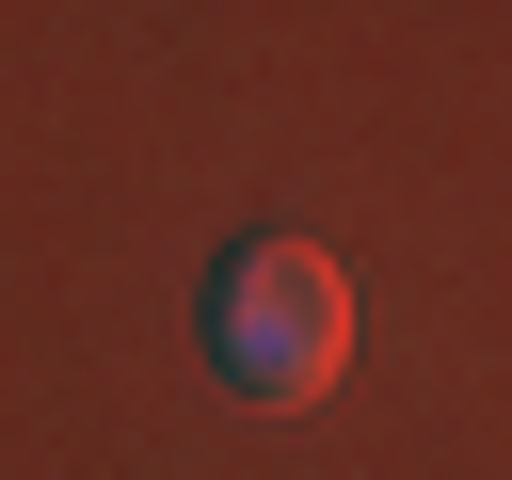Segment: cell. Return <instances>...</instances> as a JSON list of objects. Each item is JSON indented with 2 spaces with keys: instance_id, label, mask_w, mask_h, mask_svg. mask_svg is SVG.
Instances as JSON below:
<instances>
[{
  "instance_id": "6da1fadb",
  "label": "cell",
  "mask_w": 512,
  "mask_h": 480,
  "mask_svg": "<svg viewBox=\"0 0 512 480\" xmlns=\"http://www.w3.org/2000/svg\"><path fill=\"white\" fill-rule=\"evenodd\" d=\"M208 368L240 384V400H272V416H304L336 368H352V272L320 256V240H224V272H208Z\"/></svg>"
}]
</instances>
